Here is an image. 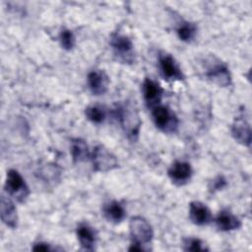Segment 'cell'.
I'll return each mask as SVG.
<instances>
[{"label":"cell","instance_id":"1","mask_svg":"<svg viewBox=\"0 0 252 252\" xmlns=\"http://www.w3.org/2000/svg\"><path fill=\"white\" fill-rule=\"evenodd\" d=\"M114 116L117 118L125 135L130 140L136 141L139 137L142 122L135 105L131 102L118 105L114 109Z\"/></svg>","mask_w":252,"mask_h":252},{"label":"cell","instance_id":"2","mask_svg":"<svg viewBox=\"0 0 252 252\" xmlns=\"http://www.w3.org/2000/svg\"><path fill=\"white\" fill-rule=\"evenodd\" d=\"M129 232L132 244L142 247L145 251L146 245L150 244L154 237V230L150 222L143 217L136 216L131 218L129 222Z\"/></svg>","mask_w":252,"mask_h":252},{"label":"cell","instance_id":"3","mask_svg":"<svg viewBox=\"0 0 252 252\" xmlns=\"http://www.w3.org/2000/svg\"><path fill=\"white\" fill-rule=\"evenodd\" d=\"M205 76L219 87H228L231 84V75L225 63L216 57H211L205 64Z\"/></svg>","mask_w":252,"mask_h":252},{"label":"cell","instance_id":"4","mask_svg":"<svg viewBox=\"0 0 252 252\" xmlns=\"http://www.w3.org/2000/svg\"><path fill=\"white\" fill-rule=\"evenodd\" d=\"M109 43L113 54L118 61L125 64H132L134 62V45L128 36L117 32L112 33Z\"/></svg>","mask_w":252,"mask_h":252},{"label":"cell","instance_id":"5","mask_svg":"<svg viewBox=\"0 0 252 252\" xmlns=\"http://www.w3.org/2000/svg\"><path fill=\"white\" fill-rule=\"evenodd\" d=\"M4 188L7 195L13 197L21 203L25 202L30 194V190L25 179L16 169L8 170Z\"/></svg>","mask_w":252,"mask_h":252},{"label":"cell","instance_id":"6","mask_svg":"<svg viewBox=\"0 0 252 252\" xmlns=\"http://www.w3.org/2000/svg\"><path fill=\"white\" fill-rule=\"evenodd\" d=\"M155 125L164 133H174L178 128V119L174 112L165 105L158 104L152 109Z\"/></svg>","mask_w":252,"mask_h":252},{"label":"cell","instance_id":"7","mask_svg":"<svg viewBox=\"0 0 252 252\" xmlns=\"http://www.w3.org/2000/svg\"><path fill=\"white\" fill-rule=\"evenodd\" d=\"M94 169L97 172H107L118 166L116 157L104 146L98 145L91 153Z\"/></svg>","mask_w":252,"mask_h":252},{"label":"cell","instance_id":"8","mask_svg":"<svg viewBox=\"0 0 252 252\" xmlns=\"http://www.w3.org/2000/svg\"><path fill=\"white\" fill-rule=\"evenodd\" d=\"M158 69L161 76L167 81H181L184 79L178 63L168 53L160 52L158 54Z\"/></svg>","mask_w":252,"mask_h":252},{"label":"cell","instance_id":"9","mask_svg":"<svg viewBox=\"0 0 252 252\" xmlns=\"http://www.w3.org/2000/svg\"><path fill=\"white\" fill-rule=\"evenodd\" d=\"M142 91L144 100L148 108L153 109L157 105L160 104L163 91L157 81L151 78H146L142 85Z\"/></svg>","mask_w":252,"mask_h":252},{"label":"cell","instance_id":"10","mask_svg":"<svg viewBox=\"0 0 252 252\" xmlns=\"http://www.w3.org/2000/svg\"><path fill=\"white\" fill-rule=\"evenodd\" d=\"M192 173L193 170L191 164L187 161L181 160L174 161L167 171L168 177L170 178L172 183L178 186L186 184L191 179Z\"/></svg>","mask_w":252,"mask_h":252},{"label":"cell","instance_id":"11","mask_svg":"<svg viewBox=\"0 0 252 252\" xmlns=\"http://www.w3.org/2000/svg\"><path fill=\"white\" fill-rule=\"evenodd\" d=\"M109 79L102 70H94L88 74L87 85L94 95H101L107 92Z\"/></svg>","mask_w":252,"mask_h":252},{"label":"cell","instance_id":"12","mask_svg":"<svg viewBox=\"0 0 252 252\" xmlns=\"http://www.w3.org/2000/svg\"><path fill=\"white\" fill-rule=\"evenodd\" d=\"M189 218L196 225H206L213 220L210 209L199 201H193L189 205Z\"/></svg>","mask_w":252,"mask_h":252},{"label":"cell","instance_id":"13","mask_svg":"<svg viewBox=\"0 0 252 252\" xmlns=\"http://www.w3.org/2000/svg\"><path fill=\"white\" fill-rule=\"evenodd\" d=\"M231 135L239 144L249 147L251 144V128L250 124L243 117L234 119L231 125Z\"/></svg>","mask_w":252,"mask_h":252},{"label":"cell","instance_id":"14","mask_svg":"<svg viewBox=\"0 0 252 252\" xmlns=\"http://www.w3.org/2000/svg\"><path fill=\"white\" fill-rule=\"evenodd\" d=\"M0 214L2 221L11 228H16L18 224V215L17 209L14 202L11 200L8 195L1 196V205H0Z\"/></svg>","mask_w":252,"mask_h":252},{"label":"cell","instance_id":"15","mask_svg":"<svg viewBox=\"0 0 252 252\" xmlns=\"http://www.w3.org/2000/svg\"><path fill=\"white\" fill-rule=\"evenodd\" d=\"M76 233L83 249L88 251L94 250V245L96 242V233L94 227H92L89 223L81 222L77 226Z\"/></svg>","mask_w":252,"mask_h":252},{"label":"cell","instance_id":"16","mask_svg":"<svg viewBox=\"0 0 252 252\" xmlns=\"http://www.w3.org/2000/svg\"><path fill=\"white\" fill-rule=\"evenodd\" d=\"M215 221L218 228L221 231H231L238 229L241 226V220L228 210L220 211Z\"/></svg>","mask_w":252,"mask_h":252},{"label":"cell","instance_id":"17","mask_svg":"<svg viewBox=\"0 0 252 252\" xmlns=\"http://www.w3.org/2000/svg\"><path fill=\"white\" fill-rule=\"evenodd\" d=\"M102 213L104 218L108 221L113 223L121 222L126 216V210L124 206L120 202L114 200L104 204L102 208Z\"/></svg>","mask_w":252,"mask_h":252},{"label":"cell","instance_id":"18","mask_svg":"<svg viewBox=\"0 0 252 252\" xmlns=\"http://www.w3.org/2000/svg\"><path fill=\"white\" fill-rule=\"evenodd\" d=\"M72 158L75 162L86 161L88 158H91V153L89 151V147L85 140L81 138H75L71 141L70 148Z\"/></svg>","mask_w":252,"mask_h":252},{"label":"cell","instance_id":"19","mask_svg":"<svg viewBox=\"0 0 252 252\" xmlns=\"http://www.w3.org/2000/svg\"><path fill=\"white\" fill-rule=\"evenodd\" d=\"M176 33L180 40L185 41V42H190L196 36L197 28L192 23L183 22L176 29Z\"/></svg>","mask_w":252,"mask_h":252},{"label":"cell","instance_id":"20","mask_svg":"<svg viewBox=\"0 0 252 252\" xmlns=\"http://www.w3.org/2000/svg\"><path fill=\"white\" fill-rule=\"evenodd\" d=\"M86 117L94 124H100L105 120L106 111L99 105H90L85 110Z\"/></svg>","mask_w":252,"mask_h":252},{"label":"cell","instance_id":"21","mask_svg":"<svg viewBox=\"0 0 252 252\" xmlns=\"http://www.w3.org/2000/svg\"><path fill=\"white\" fill-rule=\"evenodd\" d=\"M182 246L184 251L192 252H203L208 251L209 248L204 244V242L196 237H186L182 240Z\"/></svg>","mask_w":252,"mask_h":252},{"label":"cell","instance_id":"22","mask_svg":"<svg viewBox=\"0 0 252 252\" xmlns=\"http://www.w3.org/2000/svg\"><path fill=\"white\" fill-rule=\"evenodd\" d=\"M59 41L63 49L71 50L74 48L76 43V38L71 30L63 29L59 33Z\"/></svg>","mask_w":252,"mask_h":252},{"label":"cell","instance_id":"23","mask_svg":"<svg viewBox=\"0 0 252 252\" xmlns=\"http://www.w3.org/2000/svg\"><path fill=\"white\" fill-rule=\"evenodd\" d=\"M226 184H227L226 179L222 175H219V176L215 177L210 182V184H209V191L211 193H215V192L224 188L226 186Z\"/></svg>","mask_w":252,"mask_h":252},{"label":"cell","instance_id":"24","mask_svg":"<svg viewBox=\"0 0 252 252\" xmlns=\"http://www.w3.org/2000/svg\"><path fill=\"white\" fill-rule=\"evenodd\" d=\"M32 250H33V251H44V252H46V251H53L54 248L51 247V245L48 244V243H45V242H37V243H35V244L33 245Z\"/></svg>","mask_w":252,"mask_h":252}]
</instances>
